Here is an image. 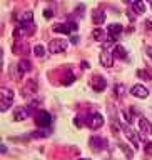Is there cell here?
Instances as JSON below:
<instances>
[{"label": "cell", "instance_id": "1", "mask_svg": "<svg viewBox=\"0 0 152 160\" xmlns=\"http://www.w3.org/2000/svg\"><path fill=\"white\" fill-rule=\"evenodd\" d=\"M13 103V92L8 88H0V108H2V112L5 110H8V107Z\"/></svg>", "mask_w": 152, "mask_h": 160}, {"label": "cell", "instance_id": "17", "mask_svg": "<svg viewBox=\"0 0 152 160\" xmlns=\"http://www.w3.org/2000/svg\"><path fill=\"white\" fill-rule=\"evenodd\" d=\"M54 30H55V32H59V33H70V32H72V28L69 27V23L67 25H55Z\"/></svg>", "mask_w": 152, "mask_h": 160}, {"label": "cell", "instance_id": "28", "mask_svg": "<svg viewBox=\"0 0 152 160\" xmlns=\"http://www.w3.org/2000/svg\"><path fill=\"white\" fill-rule=\"evenodd\" d=\"M82 160H87V158H82Z\"/></svg>", "mask_w": 152, "mask_h": 160}, {"label": "cell", "instance_id": "25", "mask_svg": "<svg viewBox=\"0 0 152 160\" xmlns=\"http://www.w3.org/2000/svg\"><path fill=\"white\" fill-rule=\"evenodd\" d=\"M44 13H45V18H50V17H52V12H50V10H49V8H47V10H45V12H44Z\"/></svg>", "mask_w": 152, "mask_h": 160}, {"label": "cell", "instance_id": "12", "mask_svg": "<svg viewBox=\"0 0 152 160\" xmlns=\"http://www.w3.org/2000/svg\"><path fill=\"white\" fill-rule=\"evenodd\" d=\"M30 70V62L29 60H20L18 65H17V75L18 77H22L25 72H29Z\"/></svg>", "mask_w": 152, "mask_h": 160}, {"label": "cell", "instance_id": "20", "mask_svg": "<svg viewBox=\"0 0 152 160\" xmlns=\"http://www.w3.org/2000/svg\"><path fill=\"white\" fill-rule=\"evenodd\" d=\"M74 82V75H72V72H69V75H67V77H65V80H64V85H70V83H72Z\"/></svg>", "mask_w": 152, "mask_h": 160}, {"label": "cell", "instance_id": "23", "mask_svg": "<svg viewBox=\"0 0 152 160\" xmlns=\"http://www.w3.org/2000/svg\"><path fill=\"white\" fill-rule=\"evenodd\" d=\"M115 92H117V95H122L124 87H122V85H117V87H115Z\"/></svg>", "mask_w": 152, "mask_h": 160}, {"label": "cell", "instance_id": "24", "mask_svg": "<svg viewBox=\"0 0 152 160\" xmlns=\"http://www.w3.org/2000/svg\"><path fill=\"white\" fill-rule=\"evenodd\" d=\"M145 152L152 153V143H147V145H145Z\"/></svg>", "mask_w": 152, "mask_h": 160}, {"label": "cell", "instance_id": "8", "mask_svg": "<svg viewBox=\"0 0 152 160\" xmlns=\"http://www.w3.org/2000/svg\"><path fill=\"white\" fill-rule=\"evenodd\" d=\"M107 32L110 33V38H112V40H117L119 35L122 33V25H119V23L109 25V27H107Z\"/></svg>", "mask_w": 152, "mask_h": 160}, {"label": "cell", "instance_id": "4", "mask_svg": "<svg viewBox=\"0 0 152 160\" xmlns=\"http://www.w3.org/2000/svg\"><path fill=\"white\" fill-rule=\"evenodd\" d=\"M87 123H89L90 128L97 130V128H100V127L104 125V117H102L100 113L95 112V113H92V115H89V122H87Z\"/></svg>", "mask_w": 152, "mask_h": 160}, {"label": "cell", "instance_id": "16", "mask_svg": "<svg viewBox=\"0 0 152 160\" xmlns=\"http://www.w3.org/2000/svg\"><path fill=\"white\" fill-rule=\"evenodd\" d=\"M114 57H117V58H122V60H125V58H127V52H125V48L122 47V45H117V47L114 48Z\"/></svg>", "mask_w": 152, "mask_h": 160}, {"label": "cell", "instance_id": "19", "mask_svg": "<svg viewBox=\"0 0 152 160\" xmlns=\"http://www.w3.org/2000/svg\"><path fill=\"white\" fill-rule=\"evenodd\" d=\"M137 75H139L140 78H145V80H150V78H152V73L147 72V70H139Z\"/></svg>", "mask_w": 152, "mask_h": 160}, {"label": "cell", "instance_id": "26", "mask_svg": "<svg viewBox=\"0 0 152 160\" xmlns=\"http://www.w3.org/2000/svg\"><path fill=\"white\" fill-rule=\"evenodd\" d=\"M147 57L152 60V47H149V48H147Z\"/></svg>", "mask_w": 152, "mask_h": 160}, {"label": "cell", "instance_id": "13", "mask_svg": "<svg viewBox=\"0 0 152 160\" xmlns=\"http://www.w3.org/2000/svg\"><path fill=\"white\" fill-rule=\"evenodd\" d=\"M92 87H94V90H97V92H102V90L105 88V80L102 77L92 78Z\"/></svg>", "mask_w": 152, "mask_h": 160}, {"label": "cell", "instance_id": "10", "mask_svg": "<svg viewBox=\"0 0 152 160\" xmlns=\"http://www.w3.org/2000/svg\"><path fill=\"white\" fill-rule=\"evenodd\" d=\"M122 130L125 132V137H127L130 142H132V145H134V148H137L139 147V138H137V135H135L132 130H130L127 125H122Z\"/></svg>", "mask_w": 152, "mask_h": 160}, {"label": "cell", "instance_id": "9", "mask_svg": "<svg viewBox=\"0 0 152 160\" xmlns=\"http://www.w3.org/2000/svg\"><path fill=\"white\" fill-rule=\"evenodd\" d=\"M30 115V112L27 108H24V107H17L13 110V120H17V122H20V120H25Z\"/></svg>", "mask_w": 152, "mask_h": 160}, {"label": "cell", "instance_id": "7", "mask_svg": "<svg viewBox=\"0 0 152 160\" xmlns=\"http://www.w3.org/2000/svg\"><path fill=\"white\" fill-rule=\"evenodd\" d=\"M139 128L145 135H152V123L145 117H139Z\"/></svg>", "mask_w": 152, "mask_h": 160}, {"label": "cell", "instance_id": "22", "mask_svg": "<svg viewBox=\"0 0 152 160\" xmlns=\"http://www.w3.org/2000/svg\"><path fill=\"white\" fill-rule=\"evenodd\" d=\"M92 35H94V38H97V40H99V38H100V35H102V30H100V28H95Z\"/></svg>", "mask_w": 152, "mask_h": 160}, {"label": "cell", "instance_id": "11", "mask_svg": "<svg viewBox=\"0 0 152 160\" xmlns=\"http://www.w3.org/2000/svg\"><path fill=\"white\" fill-rule=\"evenodd\" d=\"M90 147H92V150H95V152H99L102 147H105V140L97 137V135H94V137L90 138Z\"/></svg>", "mask_w": 152, "mask_h": 160}, {"label": "cell", "instance_id": "21", "mask_svg": "<svg viewBox=\"0 0 152 160\" xmlns=\"http://www.w3.org/2000/svg\"><path fill=\"white\" fill-rule=\"evenodd\" d=\"M120 148H122L124 152L127 153V157H132V152H130V150L127 148V145H125V143H120Z\"/></svg>", "mask_w": 152, "mask_h": 160}, {"label": "cell", "instance_id": "5", "mask_svg": "<svg viewBox=\"0 0 152 160\" xmlns=\"http://www.w3.org/2000/svg\"><path fill=\"white\" fill-rule=\"evenodd\" d=\"M130 93H132L134 97H137V98H147V97H149L147 87H144V85H140V83L134 85V87L130 88Z\"/></svg>", "mask_w": 152, "mask_h": 160}, {"label": "cell", "instance_id": "2", "mask_svg": "<svg viewBox=\"0 0 152 160\" xmlns=\"http://www.w3.org/2000/svg\"><path fill=\"white\" fill-rule=\"evenodd\" d=\"M67 47H69V43L62 38H54V40H50V43H49L50 53H62L67 50Z\"/></svg>", "mask_w": 152, "mask_h": 160}, {"label": "cell", "instance_id": "18", "mask_svg": "<svg viewBox=\"0 0 152 160\" xmlns=\"http://www.w3.org/2000/svg\"><path fill=\"white\" fill-rule=\"evenodd\" d=\"M34 53L37 55V57H45V48H44V45H35L34 47Z\"/></svg>", "mask_w": 152, "mask_h": 160}, {"label": "cell", "instance_id": "3", "mask_svg": "<svg viewBox=\"0 0 152 160\" xmlns=\"http://www.w3.org/2000/svg\"><path fill=\"white\" fill-rule=\"evenodd\" d=\"M99 60H100V63H102L104 67L110 68L114 65V53L109 52V50H102L100 55H99Z\"/></svg>", "mask_w": 152, "mask_h": 160}, {"label": "cell", "instance_id": "27", "mask_svg": "<svg viewBox=\"0 0 152 160\" xmlns=\"http://www.w3.org/2000/svg\"><path fill=\"white\" fill-rule=\"evenodd\" d=\"M149 2H150V5H152V0H149Z\"/></svg>", "mask_w": 152, "mask_h": 160}, {"label": "cell", "instance_id": "14", "mask_svg": "<svg viewBox=\"0 0 152 160\" xmlns=\"http://www.w3.org/2000/svg\"><path fill=\"white\" fill-rule=\"evenodd\" d=\"M129 2H130L132 8H134L137 13H144V12H145V5H144L142 0H129Z\"/></svg>", "mask_w": 152, "mask_h": 160}, {"label": "cell", "instance_id": "6", "mask_svg": "<svg viewBox=\"0 0 152 160\" xmlns=\"http://www.w3.org/2000/svg\"><path fill=\"white\" fill-rule=\"evenodd\" d=\"M37 125H40V127H49L50 123H52V117H50L49 112H44V110H40V112L37 113Z\"/></svg>", "mask_w": 152, "mask_h": 160}, {"label": "cell", "instance_id": "15", "mask_svg": "<svg viewBox=\"0 0 152 160\" xmlns=\"http://www.w3.org/2000/svg\"><path fill=\"white\" fill-rule=\"evenodd\" d=\"M92 22L95 23V25H102L104 22H105V13L104 12H95L94 15H92Z\"/></svg>", "mask_w": 152, "mask_h": 160}]
</instances>
